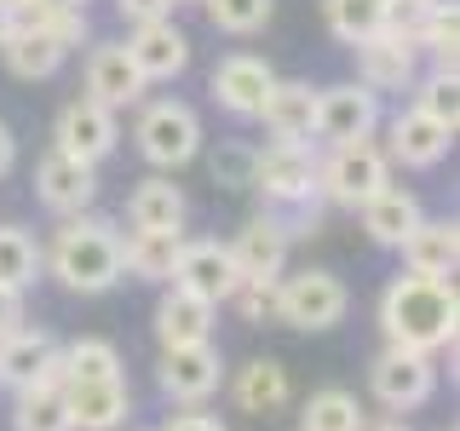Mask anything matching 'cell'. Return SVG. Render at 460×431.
Returning <instances> with one entry per match:
<instances>
[{"mask_svg":"<svg viewBox=\"0 0 460 431\" xmlns=\"http://www.w3.org/2000/svg\"><path fill=\"white\" fill-rule=\"evenodd\" d=\"M40 277H52L64 294H81V299H98L110 287L127 282L121 270V224L104 219V213H69L58 219L52 242L40 248Z\"/></svg>","mask_w":460,"mask_h":431,"instance_id":"1","label":"cell"},{"mask_svg":"<svg viewBox=\"0 0 460 431\" xmlns=\"http://www.w3.org/2000/svg\"><path fill=\"white\" fill-rule=\"evenodd\" d=\"M380 334L385 345H402V351H455V322H460V299L455 282L443 277H414V270H397L392 282L380 287Z\"/></svg>","mask_w":460,"mask_h":431,"instance_id":"2","label":"cell"},{"mask_svg":"<svg viewBox=\"0 0 460 431\" xmlns=\"http://www.w3.org/2000/svg\"><path fill=\"white\" fill-rule=\"evenodd\" d=\"M392 155L380 150V138H351V144H328L316 150V196L340 213H357L368 196H380L392 184Z\"/></svg>","mask_w":460,"mask_h":431,"instance_id":"3","label":"cell"},{"mask_svg":"<svg viewBox=\"0 0 460 431\" xmlns=\"http://www.w3.org/2000/svg\"><path fill=\"white\" fill-rule=\"evenodd\" d=\"M201 115L184 98H144L133 115V150L150 162L155 172H179L201 155Z\"/></svg>","mask_w":460,"mask_h":431,"instance_id":"4","label":"cell"},{"mask_svg":"<svg viewBox=\"0 0 460 431\" xmlns=\"http://www.w3.org/2000/svg\"><path fill=\"white\" fill-rule=\"evenodd\" d=\"M351 311V287L345 277L323 265H305V270H282L277 277V322L282 328H299V334H328V328L345 322Z\"/></svg>","mask_w":460,"mask_h":431,"instance_id":"5","label":"cell"},{"mask_svg":"<svg viewBox=\"0 0 460 431\" xmlns=\"http://www.w3.org/2000/svg\"><path fill=\"white\" fill-rule=\"evenodd\" d=\"M248 190H259L265 213H282V207L311 201L316 196V144H277L270 138L265 150H253Z\"/></svg>","mask_w":460,"mask_h":431,"instance_id":"6","label":"cell"},{"mask_svg":"<svg viewBox=\"0 0 460 431\" xmlns=\"http://www.w3.org/2000/svg\"><path fill=\"white\" fill-rule=\"evenodd\" d=\"M368 391L385 414H414L426 409L438 391V356L402 351V345H380V356L368 363Z\"/></svg>","mask_w":460,"mask_h":431,"instance_id":"7","label":"cell"},{"mask_svg":"<svg viewBox=\"0 0 460 431\" xmlns=\"http://www.w3.org/2000/svg\"><path fill=\"white\" fill-rule=\"evenodd\" d=\"M385 121V98H374L363 81H334L316 86V150L328 144H351V138H374Z\"/></svg>","mask_w":460,"mask_h":431,"instance_id":"8","label":"cell"},{"mask_svg":"<svg viewBox=\"0 0 460 431\" xmlns=\"http://www.w3.org/2000/svg\"><path fill=\"white\" fill-rule=\"evenodd\" d=\"M155 385H162V397L172 409H201L213 391L225 385V356L213 339L201 345H167L162 363H155Z\"/></svg>","mask_w":460,"mask_h":431,"instance_id":"9","label":"cell"},{"mask_svg":"<svg viewBox=\"0 0 460 431\" xmlns=\"http://www.w3.org/2000/svg\"><path fill=\"white\" fill-rule=\"evenodd\" d=\"M270 86H277V69L265 64L259 52H225L208 75V98L219 104L230 121H259Z\"/></svg>","mask_w":460,"mask_h":431,"instance_id":"10","label":"cell"},{"mask_svg":"<svg viewBox=\"0 0 460 431\" xmlns=\"http://www.w3.org/2000/svg\"><path fill=\"white\" fill-rule=\"evenodd\" d=\"M380 133H385L380 150L392 155V167H402V172H431V167L449 162V150H455V133H449V127H438L431 115H420L414 104L392 110L380 121Z\"/></svg>","mask_w":460,"mask_h":431,"instance_id":"11","label":"cell"},{"mask_svg":"<svg viewBox=\"0 0 460 431\" xmlns=\"http://www.w3.org/2000/svg\"><path fill=\"white\" fill-rule=\"evenodd\" d=\"M81 81H86V98H93V104H104V110H115V115L138 110L144 98H150V81L133 69V57H127L121 40H86Z\"/></svg>","mask_w":460,"mask_h":431,"instance_id":"12","label":"cell"},{"mask_svg":"<svg viewBox=\"0 0 460 431\" xmlns=\"http://www.w3.org/2000/svg\"><path fill=\"white\" fill-rule=\"evenodd\" d=\"M52 150H69V155H81V162L104 167L110 155L121 150V115L93 104L86 92L69 98V104L58 110V121H52Z\"/></svg>","mask_w":460,"mask_h":431,"instance_id":"13","label":"cell"},{"mask_svg":"<svg viewBox=\"0 0 460 431\" xmlns=\"http://www.w3.org/2000/svg\"><path fill=\"white\" fill-rule=\"evenodd\" d=\"M351 57H357V81H363L374 98H402L420 81V47H414L409 35H392V29H380L363 47H351Z\"/></svg>","mask_w":460,"mask_h":431,"instance_id":"14","label":"cell"},{"mask_svg":"<svg viewBox=\"0 0 460 431\" xmlns=\"http://www.w3.org/2000/svg\"><path fill=\"white\" fill-rule=\"evenodd\" d=\"M58 345L47 328H12L0 334V385L6 391H29V385H58L64 391V363H58Z\"/></svg>","mask_w":460,"mask_h":431,"instance_id":"15","label":"cell"},{"mask_svg":"<svg viewBox=\"0 0 460 431\" xmlns=\"http://www.w3.org/2000/svg\"><path fill=\"white\" fill-rule=\"evenodd\" d=\"M98 190H104V179H98L93 162H81V155L69 150H47L35 162V201L47 213H58V219H69V213H86L98 201Z\"/></svg>","mask_w":460,"mask_h":431,"instance_id":"16","label":"cell"},{"mask_svg":"<svg viewBox=\"0 0 460 431\" xmlns=\"http://www.w3.org/2000/svg\"><path fill=\"white\" fill-rule=\"evenodd\" d=\"M236 282H242V270H236V259H230V248L219 236H184L179 265H172V287L208 299V305H225L236 294Z\"/></svg>","mask_w":460,"mask_h":431,"instance_id":"17","label":"cell"},{"mask_svg":"<svg viewBox=\"0 0 460 431\" xmlns=\"http://www.w3.org/2000/svg\"><path fill=\"white\" fill-rule=\"evenodd\" d=\"M127 57H133V69L150 86H167L179 81L184 69H190V35H184L172 18H150V23H133L127 29Z\"/></svg>","mask_w":460,"mask_h":431,"instance_id":"18","label":"cell"},{"mask_svg":"<svg viewBox=\"0 0 460 431\" xmlns=\"http://www.w3.org/2000/svg\"><path fill=\"white\" fill-rule=\"evenodd\" d=\"M230 259H236L242 282H277L288 270V253H294V242H288V230L277 224V213L259 207L253 219H242V230L225 242Z\"/></svg>","mask_w":460,"mask_h":431,"instance_id":"19","label":"cell"},{"mask_svg":"<svg viewBox=\"0 0 460 431\" xmlns=\"http://www.w3.org/2000/svg\"><path fill=\"white\" fill-rule=\"evenodd\" d=\"M0 64H6L18 81H52L58 69L69 64V52L40 18H18V29L0 40Z\"/></svg>","mask_w":460,"mask_h":431,"instance_id":"20","label":"cell"},{"mask_svg":"<svg viewBox=\"0 0 460 431\" xmlns=\"http://www.w3.org/2000/svg\"><path fill=\"white\" fill-rule=\"evenodd\" d=\"M150 328H155V345H201V339H213V328H219V305H208V299H196V294H184V287H162V299H155V316H150Z\"/></svg>","mask_w":460,"mask_h":431,"instance_id":"21","label":"cell"},{"mask_svg":"<svg viewBox=\"0 0 460 431\" xmlns=\"http://www.w3.org/2000/svg\"><path fill=\"white\" fill-rule=\"evenodd\" d=\"M357 219H363V236L374 242V248H402V242H409V230L426 219V207H420V196L409 190V184H385L380 196H368L363 207H357Z\"/></svg>","mask_w":460,"mask_h":431,"instance_id":"22","label":"cell"},{"mask_svg":"<svg viewBox=\"0 0 460 431\" xmlns=\"http://www.w3.org/2000/svg\"><path fill=\"white\" fill-rule=\"evenodd\" d=\"M230 402H236L242 414H253V420H270V414H282L288 402H294L288 363H277V356H248V363L236 368V380H230Z\"/></svg>","mask_w":460,"mask_h":431,"instance_id":"23","label":"cell"},{"mask_svg":"<svg viewBox=\"0 0 460 431\" xmlns=\"http://www.w3.org/2000/svg\"><path fill=\"white\" fill-rule=\"evenodd\" d=\"M64 409L75 431H121L133 414V385L127 380H86V385H64Z\"/></svg>","mask_w":460,"mask_h":431,"instance_id":"24","label":"cell"},{"mask_svg":"<svg viewBox=\"0 0 460 431\" xmlns=\"http://www.w3.org/2000/svg\"><path fill=\"white\" fill-rule=\"evenodd\" d=\"M259 127H265L277 144H316V86L311 81H282L270 86L265 110H259Z\"/></svg>","mask_w":460,"mask_h":431,"instance_id":"25","label":"cell"},{"mask_svg":"<svg viewBox=\"0 0 460 431\" xmlns=\"http://www.w3.org/2000/svg\"><path fill=\"white\" fill-rule=\"evenodd\" d=\"M127 224L133 230H184L190 224V196L172 184V172H150L127 190Z\"/></svg>","mask_w":460,"mask_h":431,"instance_id":"26","label":"cell"},{"mask_svg":"<svg viewBox=\"0 0 460 431\" xmlns=\"http://www.w3.org/2000/svg\"><path fill=\"white\" fill-rule=\"evenodd\" d=\"M397 253H402V270H414V277H443V282H455V265H460V224H455V219H420Z\"/></svg>","mask_w":460,"mask_h":431,"instance_id":"27","label":"cell"},{"mask_svg":"<svg viewBox=\"0 0 460 431\" xmlns=\"http://www.w3.org/2000/svg\"><path fill=\"white\" fill-rule=\"evenodd\" d=\"M179 248H184V230H127L121 236V270L133 282L167 287L172 265H179Z\"/></svg>","mask_w":460,"mask_h":431,"instance_id":"28","label":"cell"},{"mask_svg":"<svg viewBox=\"0 0 460 431\" xmlns=\"http://www.w3.org/2000/svg\"><path fill=\"white\" fill-rule=\"evenodd\" d=\"M64 363V385H86V380H127V363H121V345L115 339H98V334H81L58 351Z\"/></svg>","mask_w":460,"mask_h":431,"instance_id":"29","label":"cell"},{"mask_svg":"<svg viewBox=\"0 0 460 431\" xmlns=\"http://www.w3.org/2000/svg\"><path fill=\"white\" fill-rule=\"evenodd\" d=\"M363 426H368V409L345 385H323L299 409V431H363Z\"/></svg>","mask_w":460,"mask_h":431,"instance_id":"30","label":"cell"},{"mask_svg":"<svg viewBox=\"0 0 460 431\" xmlns=\"http://www.w3.org/2000/svg\"><path fill=\"white\" fill-rule=\"evenodd\" d=\"M414 47H420V57L431 69L455 75V57H460V12H455V0H438V6H431V18L414 29Z\"/></svg>","mask_w":460,"mask_h":431,"instance_id":"31","label":"cell"},{"mask_svg":"<svg viewBox=\"0 0 460 431\" xmlns=\"http://www.w3.org/2000/svg\"><path fill=\"white\" fill-rule=\"evenodd\" d=\"M323 23L340 47H363L385 29V0H323Z\"/></svg>","mask_w":460,"mask_h":431,"instance_id":"32","label":"cell"},{"mask_svg":"<svg viewBox=\"0 0 460 431\" xmlns=\"http://www.w3.org/2000/svg\"><path fill=\"white\" fill-rule=\"evenodd\" d=\"M35 282H40V242L23 224H0V287L29 294Z\"/></svg>","mask_w":460,"mask_h":431,"instance_id":"33","label":"cell"},{"mask_svg":"<svg viewBox=\"0 0 460 431\" xmlns=\"http://www.w3.org/2000/svg\"><path fill=\"white\" fill-rule=\"evenodd\" d=\"M12 431H75L64 409V391L58 385H29V391H12Z\"/></svg>","mask_w":460,"mask_h":431,"instance_id":"34","label":"cell"},{"mask_svg":"<svg viewBox=\"0 0 460 431\" xmlns=\"http://www.w3.org/2000/svg\"><path fill=\"white\" fill-rule=\"evenodd\" d=\"M409 104L420 110V115H431L438 127L460 133V81H455V75H443V69H426V75L409 86Z\"/></svg>","mask_w":460,"mask_h":431,"instance_id":"35","label":"cell"},{"mask_svg":"<svg viewBox=\"0 0 460 431\" xmlns=\"http://www.w3.org/2000/svg\"><path fill=\"white\" fill-rule=\"evenodd\" d=\"M201 12H208V23L219 29V35L248 40V35H259V29L270 23L277 0H201Z\"/></svg>","mask_w":460,"mask_h":431,"instance_id":"36","label":"cell"},{"mask_svg":"<svg viewBox=\"0 0 460 431\" xmlns=\"http://www.w3.org/2000/svg\"><path fill=\"white\" fill-rule=\"evenodd\" d=\"M225 305L248 328H265V322H277V282H236V294H230Z\"/></svg>","mask_w":460,"mask_h":431,"instance_id":"37","label":"cell"},{"mask_svg":"<svg viewBox=\"0 0 460 431\" xmlns=\"http://www.w3.org/2000/svg\"><path fill=\"white\" fill-rule=\"evenodd\" d=\"M213 184H219V190H248V172H253V150L248 144H225L219 155H213Z\"/></svg>","mask_w":460,"mask_h":431,"instance_id":"38","label":"cell"},{"mask_svg":"<svg viewBox=\"0 0 460 431\" xmlns=\"http://www.w3.org/2000/svg\"><path fill=\"white\" fill-rule=\"evenodd\" d=\"M431 6H438V0H385V29L414 40V29L431 18Z\"/></svg>","mask_w":460,"mask_h":431,"instance_id":"39","label":"cell"},{"mask_svg":"<svg viewBox=\"0 0 460 431\" xmlns=\"http://www.w3.org/2000/svg\"><path fill=\"white\" fill-rule=\"evenodd\" d=\"M172 6H179V0H115V12L127 18V29L150 23V18H172Z\"/></svg>","mask_w":460,"mask_h":431,"instance_id":"40","label":"cell"},{"mask_svg":"<svg viewBox=\"0 0 460 431\" xmlns=\"http://www.w3.org/2000/svg\"><path fill=\"white\" fill-rule=\"evenodd\" d=\"M162 431H225V420L208 414V409H179V414H167Z\"/></svg>","mask_w":460,"mask_h":431,"instance_id":"41","label":"cell"},{"mask_svg":"<svg viewBox=\"0 0 460 431\" xmlns=\"http://www.w3.org/2000/svg\"><path fill=\"white\" fill-rule=\"evenodd\" d=\"M29 322V299L18 294V287H0V334H12V328Z\"/></svg>","mask_w":460,"mask_h":431,"instance_id":"42","label":"cell"},{"mask_svg":"<svg viewBox=\"0 0 460 431\" xmlns=\"http://www.w3.org/2000/svg\"><path fill=\"white\" fill-rule=\"evenodd\" d=\"M18 18H47V12H86V0H12Z\"/></svg>","mask_w":460,"mask_h":431,"instance_id":"43","label":"cell"},{"mask_svg":"<svg viewBox=\"0 0 460 431\" xmlns=\"http://www.w3.org/2000/svg\"><path fill=\"white\" fill-rule=\"evenodd\" d=\"M12 167H18V138H12V127L0 121V179H6Z\"/></svg>","mask_w":460,"mask_h":431,"instance_id":"44","label":"cell"},{"mask_svg":"<svg viewBox=\"0 0 460 431\" xmlns=\"http://www.w3.org/2000/svg\"><path fill=\"white\" fill-rule=\"evenodd\" d=\"M12 29H18V6H12V0H0V40H6Z\"/></svg>","mask_w":460,"mask_h":431,"instance_id":"45","label":"cell"},{"mask_svg":"<svg viewBox=\"0 0 460 431\" xmlns=\"http://www.w3.org/2000/svg\"><path fill=\"white\" fill-rule=\"evenodd\" d=\"M363 431H409V420H402V414H392V420H368Z\"/></svg>","mask_w":460,"mask_h":431,"instance_id":"46","label":"cell"},{"mask_svg":"<svg viewBox=\"0 0 460 431\" xmlns=\"http://www.w3.org/2000/svg\"><path fill=\"white\" fill-rule=\"evenodd\" d=\"M179 6H201V0H179Z\"/></svg>","mask_w":460,"mask_h":431,"instance_id":"47","label":"cell"}]
</instances>
